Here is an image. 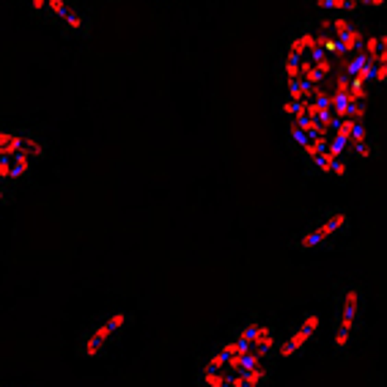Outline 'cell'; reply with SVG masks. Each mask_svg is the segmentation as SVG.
Returning <instances> with one entry per match:
<instances>
[{"mask_svg": "<svg viewBox=\"0 0 387 387\" xmlns=\"http://www.w3.org/2000/svg\"><path fill=\"white\" fill-rule=\"evenodd\" d=\"M324 36L335 41V47H338V61L352 58L357 53H362L365 33L360 31V25H355L346 14H335L332 20H327V22H324Z\"/></svg>", "mask_w": 387, "mask_h": 387, "instance_id": "6da1fadb", "label": "cell"}, {"mask_svg": "<svg viewBox=\"0 0 387 387\" xmlns=\"http://www.w3.org/2000/svg\"><path fill=\"white\" fill-rule=\"evenodd\" d=\"M360 305H362V294L357 286L344 291L341 297V308H338V319H335V349H346L352 335H355L357 319H360Z\"/></svg>", "mask_w": 387, "mask_h": 387, "instance_id": "7a4b0ae2", "label": "cell"}, {"mask_svg": "<svg viewBox=\"0 0 387 387\" xmlns=\"http://www.w3.org/2000/svg\"><path fill=\"white\" fill-rule=\"evenodd\" d=\"M346 226H349V212L335 209V212H330V215L324 217L322 223H316L313 228H308V231L297 239V247H299V250H313V247H322V245H327L332 236H338V233H341Z\"/></svg>", "mask_w": 387, "mask_h": 387, "instance_id": "3957f363", "label": "cell"}, {"mask_svg": "<svg viewBox=\"0 0 387 387\" xmlns=\"http://www.w3.org/2000/svg\"><path fill=\"white\" fill-rule=\"evenodd\" d=\"M129 322V313H124V311H118V313H110L107 319H102V322L83 338V344H80V355L86 357H97L110 341H113V335L124 327V324Z\"/></svg>", "mask_w": 387, "mask_h": 387, "instance_id": "277c9868", "label": "cell"}, {"mask_svg": "<svg viewBox=\"0 0 387 387\" xmlns=\"http://www.w3.org/2000/svg\"><path fill=\"white\" fill-rule=\"evenodd\" d=\"M236 341H239L242 355H247V352H250V355L261 357V360L275 349V332H272V327H266V324H261V322H247L245 324V327L239 330Z\"/></svg>", "mask_w": 387, "mask_h": 387, "instance_id": "5b68a950", "label": "cell"}, {"mask_svg": "<svg viewBox=\"0 0 387 387\" xmlns=\"http://www.w3.org/2000/svg\"><path fill=\"white\" fill-rule=\"evenodd\" d=\"M319 327H322V316H319V313H308V316L299 322V327H297L289 338L280 344V349H278L280 357H283V360H289V357H294L297 352H302V349L313 341V335H316V330H319Z\"/></svg>", "mask_w": 387, "mask_h": 387, "instance_id": "8992f818", "label": "cell"}, {"mask_svg": "<svg viewBox=\"0 0 387 387\" xmlns=\"http://www.w3.org/2000/svg\"><path fill=\"white\" fill-rule=\"evenodd\" d=\"M362 55H365L371 64L387 66V28L382 33L365 36V41H362Z\"/></svg>", "mask_w": 387, "mask_h": 387, "instance_id": "52a82bcc", "label": "cell"}, {"mask_svg": "<svg viewBox=\"0 0 387 387\" xmlns=\"http://www.w3.org/2000/svg\"><path fill=\"white\" fill-rule=\"evenodd\" d=\"M311 162H313V165H316L322 173H327V176H346V170H349L346 160L335 157V154H332L327 146H324L316 157H311Z\"/></svg>", "mask_w": 387, "mask_h": 387, "instance_id": "ba28073f", "label": "cell"}, {"mask_svg": "<svg viewBox=\"0 0 387 387\" xmlns=\"http://www.w3.org/2000/svg\"><path fill=\"white\" fill-rule=\"evenodd\" d=\"M20 149H22V135L3 132V129H0V154L14 157V154H20Z\"/></svg>", "mask_w": 387, "mask_h": 387, "instance_id": "9c48e42d", "label": "cell"}, {"mask_svg": "<svg viewBox=\"0 0 387 387\" xmlns=\"http://www.w3.org/2000/svg\"><path fill=\"white\" fill-rule=\"evenodd\" d=\"M316 6L324 11H335V14H346V11H355L360 6V0H316Z\"/></svg>", "mask_w": 387, "mask_h": 387, "instance_id": "30bf717a", "label": "cell"}, {"mask_svg": "<svg viewBox=\"0 0 387 387\" xmlns=\"http://www.w3.org/2000/svg\"><path fill=\"white\" fill-rule=\"evenodd\" d=\"M28 168H31V160L25 154H14L11 157V179H22L28 173Z\"/></svg>", "mask_w": 387, "mask_h": 387, "instance_id": "8fae6325", "label": "cell"}, {"mask_svg": "<svg viewBox=\"0 0 387 387\" xmlns=\"http://www.w3.org/2000/svg\"><path fill=\"white\" fill-rule=\"evenodd\" d=\"M20 154H25L28 160L41 157V143H39V140H33V137H28V135H22V149H20Z\"/></svg>", "mask_w": 387, "mask_h": 387, "instance_id": "7c38bea8", "label": "cell"}, {"mask_svg": "<svg viewBox=\"0 0 387 387\" xmlns=\"http://www.w3.org/2000/svg\"><path fill=\"white\" fill-rule=\"evenodd\" d=\"M0 179H11V157L0 154Z\"/></svg>", "mask_w": 387, "mask_h": 387, "instance_id": "4fadbf2b", "label": "cell"}, {"mask_svg": "<svg viewBox=\"0 0 387 387\" xmlns=\"http://www.w3.org/2000/svg\"><path fill=\"white\" fill-rule=\"evenodd\" d=\"M360 6H371V8H382V6H387V0H360Z\"/></svg>", "mask_w": 387, "mask_h": 387, "instance_id": "5bb4252c", "label": "cell"}, {"mask_svg": "<svg viewBox=\"0 0 387 387\" xmlns=\"http://www.w3.org/2000/svg\"><path fill=\"white\" fill-rule=\"evenodd\" d=\"M36 11H47V0H31Z\"/></svg>", "mask_w": 387, "mask_h": 387, "instance_id": "9a60e30c", "label": "cell"}, {"mask_svg": "<svg viewBox=\"0 0 387 387\" xmlns=\"http://www.w3.org/2000/svg\"><path fill=\"white\" fill-rule=\"evenodd\" d=\"M0 201H3V190H0Z\"/></svg>", "mask_w": 387, "mask_h": 387, "instance_id": "2e32d148", "label": "cell"}]
</instances>
